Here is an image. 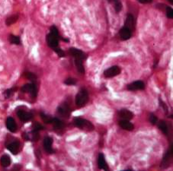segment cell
<instances>
[{"label":"cell","instance_id":"obj_1","mask_svg":"<svg viewBox=\"0 0 173 171\" xmlns=\"http://www.w3.org/2000/svg\"><path fill=\"white\" fill-rule=\"evenodd\" d=\"M74 124L76 127L85 131H92L94 129V125L89 121L84 119L76 117L74 118Z\"/></svg>","mask_w":173,"mask_h":171},{"label":"cell","instance_id":"obj_2","mask_svg":"<svg viewBox=\"0 0 173 171\" xmlns=\"http://www.w3.org/2000/svg\"><path fill=\"white\" fill-rule=\"evenodd\" d=\"M89 100V94L85 89H81L76 96V104L78 107H83Z\"/></svg>","mask_w":173,"mask_h":171},{"label":"cell","instance_id":"obj_3","mask_svg":"<svg viewBox=\"0 0 173 171\" xmlns=\"http://www.w3.org/2000/svg\"><path fill=\"white\" fill-rule=\"evenodd\" d=\"M21 90L23 93L31 94V96L34 97H35L37 94H38V89H37V86L34 82L31 84H26V85H23Z\"/></svg>","mask_w":173,"mask_h":171},{"label":"cell","instance_id":"obj_4","mask_svg":"<svg viewBox=\"0 0 173 171\" xmlns=\"http://www.w3.org/2000/svg\"><path fill=\"white\" fill-rule=\"evenodd\" d=\"M120 71L121 70L118 66H114L104 71V76L105 78H113L118 76L120 73Z\"/></svg>","mask_w":173,"mask_h":171},{"label":"cell","instance_id":"obj_5","mask_svg":"<svg viewBox=\"0 0 173 171\" xmlns=\"http://www.w3.org/2000/svg\"><path fill=\"white\" fill-rule=\"evenodd\" d=\"M71 110L70 107L66 104H63L57 108V113L60 115L62 117L69 118L70 116Z\"/></svg>","mask_w":173,"mask_h":171},{"label":"cell","instance_id":"obj_6","mask_svg":"<svg viewBox=\"0 0 173 171\" xmlns=\"http://www.w3.org/2000/svg\"><path fill=\"white\" fill-rule=\"evenodd\" d=\"M59 38L58 37L53 35L52 34H49L47 35V43H48V46L52 49L56 48L58 46L59 44Z\"/></svg>","mask_w":173,"mask_h":171},{"label":"cell","instance_id":"obj_7","mask_svg":"<svg viewBox=\"0 0 173 171\" xmlns=\"http://www.w3.org/2000/svg\"><path fill=\"white\" fill-rule=\"evenodd\" d=\"M69 53L72 56L74 57L75 59H79L83 60V59L86 58V56H85V53L76 48H69Z\"/></svg>","mask_w":173,"mask_h":171},{"label":"cell","instance_id":"obj_8","mask_svg":"<svg viewBox=\"0 0 173 171\" xmlns=\"http://www.w3.org/2000/svg\"><path fill=\"white\" fill-rule=\"evenodd\" d=\"M118 115L123 120H129V121L134 117V113L127 109H121L118 111Z\"/></svg>","mask_w":173,"mask_h":171},{"label":"cell","instance_id":"obj_9","mask_svg":"<svg viewBox=\"0 0 173 171\" xmlns=\"http://www.w3.org/2000/svg\"><path fill=\"white\" fill-rule=\"evenodd\" d=\"M119 35L120 37L121 38V40H123V41H127V40H129L131 37L132 32L131 31L129 28H127V27H124L120 30Z\"/></svg>","mask_w":173,"mask_h":171},{"label":"cell","instance_id":"obj_10","mask_svg":"<svg viewBox=\"0 0 173 171\" xmlns=\"http://www.w3.org/2000/svg\"><path fill=\"white\" fill-rule=\"evenodd\" d=\"M145 88V85L143 81H134L130 85H127V89L129 90H143Z\"/></svg>","mask_w":173,"mask_h":171},{"label":"cell","instance_id":"obj_11","mask_svg":"<svg viewBox=\"0 0 173 171\" xmlns=\"http://www.w3.org/2000/svg\"><path fill=\"white\" fill-rule=\"evenodd\" d=\"M52 144H53V139L50 137H46L43 140V148L47 153L52 154L53 153V150L52 148Z\"/></svg>","mask_w":173,"mask_h":171},{"label":"cell","instance_id":"obj_12","mask_svg":"<svg viewBox=\"0 0 173 171\" xmlns=\"http://www.w3.org/2000/svg\"><path fill=\"white\" fill-rule=\"evenodd\" d=\"M19 148H20V143L18 142H13L7 145V149L14 155H16L18 153Z\"/></svg>","mask_w":173,"mask_h":171},{"label":"cell","instance_id":"obj_13","mask_svg":"<svg viewBox=\"0 0 173 171\" xmlns=\"http://www.w3.org/2000/svg\"><path fill=\"white\" fill-rule=\"evenodd\" d=\"M17 114H18V118L22 122H28L33 118V115L31 113L25 112V111L23 110H18Z\"/></svg>","mask_w":173,"mask_h":171},{"label":"cell","instance_id":"obj_14","mask_svg":"<svg viewBox=\"0 0 173 171\" xmlns=\"http://www.w3.org/2000/svg\"><path fill=\"white\" fill-rule=\"evenodd\" d=\"M7 129L11 132H15L17 130V125L15 120L12 117H8L6 120Z\"/></svg>","mask_w":173,"mask_h":171},{"label":"cell","instance_id":"obj_15","mask_svg":"<svg viewBox=\"0 0 173 171\" xmlns=\"http://www.w3.org/2000/svg\"><path fill=\"white\" fill-rule=\"evenodd\" d=\"M98 164H99V169H102V170H108V167L107 165V163H106L105 158H104V154L102 153L99 154V155Z\"/></svg>","mask_w":173,"mask_h":171},{"label":"cell","instance_id":"obj_16","mask_svg":"<svg viewBox=\"0 0 173 171\" xmlns=\"http://www.w3.org/2000/svg\"><path fill=\"white\" fill-rule=\"evenodd\" d=\"M119 125L123 129L127 130V131H132L134 130V125H133L129 120H120L119 122Z\"/></svg>","mask_w":173,"mask_h":171},{"label":"cell","instance_id":"obj_17","mask_svg":"<svg viewBox=\"0 0 173 171\" xmlns=\"http://www.w3.org/2000/svg\"><path fill=\"white\" fill-rule=\"evenodd\" d=\"M134 26H135V19H134V17L132 15H130V14H129V15H127V19L125 21V27H127V28L132 31V29L134 28Z\"/></svg>","mask_w":173,"mask_h":171},{"label":"cell","instance_id":"obj_18","mask_svg":"<svg viewBox=\"0 0 173 171\" xmlns=\"http://www.w3.org/2000/svg\"><path fill=\"white\" fill-rule=\"evenodd\" d=\"M11 158L8 155L4 154L0 158V164L3 167H8L11 164Z\"/></svg>","mask_w":173,"mask_h":171},{"label":"cell","instance_id":"obj_19","mask_svg":"<svg viewBox=\"0 0 173 171\" xmlns=\"http://www.w3.org/2000/svg\"><path fill=\"white\" fill-rule=\"evenodd\" d=\"M75 65H76V67L79 72L82 73V74L85 73V69H84L83 60L82 59H75Z\"/></svg>","mask_w":173,"mask_h":171},{"label":"cell","instance_id":"obj_20","mask_svg":"<svg viewBox=\"0 0 173 171\" xmlns=\"http://www.w3.org/2000/svg\"><path fill=\"white\" fill-rule=\"evenodd\" d=\"M52 123H53L54 129H60L64 127V123L57 118H53Z\"/></svg>","mask_w":173,"mask_h":171},{"label":"cell","instance_id":"obj_21","mask_svg":"<svg viewBox=\"0 0 173 171\" xmlns=\"http://www.w3.org/2000/svg\"><path fill=\"white\" fill-rule=\"evenodd\" d=\"M158 127L164 134H168V132H169V129H168V126L165 121H162V120H161V121L159 122Z\"/></svg>","mask_w":173,"mask_h":171},{"label":"cell","instance_id":"obj_22","mask_svg":"<svg viewBox=\"0 0 173 171\" xmlns=\"http://www.w3.org/2000/svg\"><path fill=\"white\" fill-rule=\"evenodd\" d=\"M8 41L11 43H13V44L19 45L21 44V39L20 37L18 36L13 35V34H11L9 37H8Z\"/></svg>","mask_w":173,"mask_h":171},{"label":"cell","instance_id":"obj_23","mask_svg":"<svg viewBox=\"0 0 173 171\" xmlns=\"http://www.w3.org/2000/svg\"><path fill=\"white\" fill-rule=\"evenodd\" d=\"M112 4H114V8L117 13L121 11L123 6H122V2L120 0H114Z\"/></svg>","mask_w":173,"mask_h":171},{"label":"cell","instance_id":"obj_24","mask_svg":"<svg viewBox=\"0 0 173 171\" xmlns=\"http://www.w3.org/2000/svg\"><path fill=\"white\" fill-rule=\"evenodd\" d=\"M18 16L17 15H12V16H9L8 18L6 19V23L8 26H10V25H12V24H15V22H17V20H18Z\"/></svg>","mask_w":173,"mask_h":171},{"label":"cell","instance_id":"obj_25","mask_svg":"<svg viewBox=\"0 0 173 171\" xmlns=\"http://www.w3.org/2000/svg\"><path fill=\"white\" fill-rule=\"evenodd\" d=\"M41 117L43 120V121L45 123H52V121H53V119L51 116H48V115L44 114L43 113H41Z\"/></svg>","mask_w":173,"mask_h":171},{"label":"cell","instance_id":"obj_26","mask_svg":"<svg viewBox=\"0 0 173 171\" xmlns=\"http://www.w3.org/2000/svg\"><path fill=\"white\" fill-rule=\"evenodd\" d=\"M24 76L25 78H27L28 79L31 80V81H33V82H34L37 79V76H35V75L33 74V73H31V72H25L24 73Z\"/></svg>","mask_w":173,"mask_h":171},{"label":"cell","instance_id":"obj_27","mask_svg":"<svg viewBox=\"0 0 173 171\" xmlns=\"http://www.w3.org/2000/svg\"><path fill=\"white\" fill-rule=\"evenodd\" d=\"M165 12H166V16L168 18L172 19L173 18V10L171 7L166 6L165 7Z\"/></svg>","mask_w":173,"mask_h":171},{"label":"cell","instance_id":"obj_28","mask_svg":"<svg viewBox=\"0 0 173 171\" xmlns=\"http://www.w3.org/2000/svg\"><path fill=\"white\" fill-rule=\"evenodd\" d=\"M64 84L66 85H74L76 84V80L74 79V78H67V79L65 80V81H64Z\"/></svg>","mask_w":173,"mask_h":171},{"label":"cell","instance_id":"obj_29","mask_svg":"<svg viewBox=\"0 0 173 171\" xmlns=\"http://www.w3.org/2000/svg\"><path fill=\"white\" fill-rule=\"evenodd\" d=\"M149 120H150V123H151V124H153V125H155V124H156L158 119H157L156 116H155V115L153 114V113H150Z\"/></svg>","mask_w":173,"mask_h":171},{"label":"cell","instance_id":"obj_30","mask_svg":"<svg viewBox=\"0 0 173 171\" xmlns=\"http://www.w3.org/2000/svg\"><path fill=\"white\" fill-rule=\"evenodd\" d=\"M53 50L56 52V53H57V55H58L60 57H64V56H65V53H64V50H61L60 48L56 47V48H53Z\"/></svg>","mask_w":173,"mask_h":171},{"label":"cell","instance_id":"obj_31","mask_svg":"<svg viewBox=\"0 0 173 171\" xmlns=\"http://www.w3.org/2000/svg\"><path fill=\"white\" fill-rule=\"evenodd\" d=\"M50 34H53V35L58 37H59V31H58V29L57 28V27H55V26H52L51 27H50Z\"/></svg>","mask_w":173,"mask_h":171},{"label":"cell","instance_id":"obj_32","mask_svg":"<svg viewBox=\"0 0 173 171\" xmlns=\"http://www.w3.org/2000/svg\"><path fill=\"white\" fill-rule=\"evenodd\" d=\"M14 92H15V89L14 88L8 89V90H6V91H5L4 95L6 96V98H8V97H10L12 95H13Z\"/></svg>","mask_w":173,"mask_h":171},{"label":"cell","instance_id":"obj_33","mask_svg":"<svg viewBox=\"0 0 173 171\" xmlns=\"http://www.w3.org/2000/svg\"><path fill=\"white\" fill-rule=\"evenodd\" d=\"M43 126L41 125V124L39 123H35L34 124V131H36V132H38V131L43 129Z\"/></svg>","mask_w":173,"mask_h":171},{"label":"cell","instance_id":"obj_34","mask_svg":"<svg viewBox=\"0 0 173 171\" xmlns=\"http://www.w3.org/2000/svg\"><path fill=\"white\" fill-rule=\"evenodd\" d=\"M138 1L140 2L143 3V4H146V3H150L153 0H138Z\"/></svg>","mask_w":173,"mask_h":171},{"label":"cell","instance_id":"obj_35","mask_svg":"<svg viewBox=\"0 0 173 171\" xmlns=\"http://www.w3.org/2000/svg\"><path fill=\"white\" fill-rule=\"evenodd\" d=\"M168 2H170V4H173V0H167Z\"/></svg>","mask_w":173,"mask_h":171},{"label":"cell","instance_id":"obj_36","mask_svg":"<svg viewBox=\"0 0 173 171\" xmlns=\"http://www.w3.org/2000/svg\"><path fill=\"white\" fill-rule=\"evenodd\" d=\"M107 1L108 2H109V3H112L113 2V1H114V0H107Z\"/></svg>","mask_w":173,"mask_h":171},{"label":"cell","instance_id":"obj_37","mask_svg":"<svg viewBox=\"0 0 173 171\" xmlns=\"http://www.w3.org/2000/svg\"><path fill=\"white\" fill-rule=\"evenodd\" d=\"M63 40H64V41H66V42H69V40H68V39H63Z\"/></svg>","mask_w":173,"mask_h":171}]
</instances>
